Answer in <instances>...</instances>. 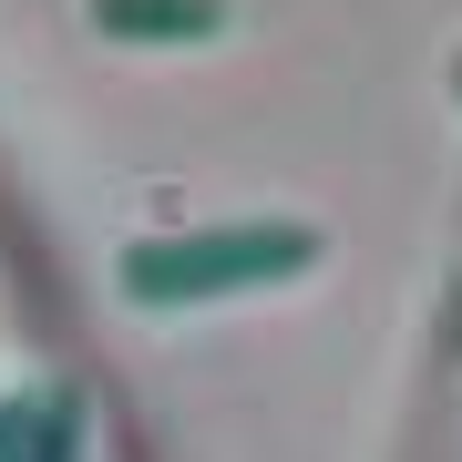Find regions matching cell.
Instances as JSON below:
<instances>
[{
  "label": "cell",
  "instance_id": "cell-1",
  "mask_svg": "<svg viewBox=\"0 0 462 462\" xmlns=\"http://www.w3.org/2000/svg\"><path fill=\"white\" fill-rule=\"evenodd\" d=\"M319 257L309 226H226V236H175V247H134L124 288L144 309H196V298H236V288H288Z\"/></svg>",
  "mask_w": 462,
  "mask_h": 462
},
{
  "label": "cell",
  "instance_id": "cell-2",
  "mask_svg": "<svg viewBox=\"0 0 462 462\" xmlns=\"http://www.w3.org/2000/svg\"><path fill=\"white\" fill-rule=\"evenodd\" d=\"M216 0H103V32H124V42H206L216 32Z\"/></svg>",
  "mask_w": 462,
  "mask_h": 462
}]
</instances>
